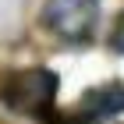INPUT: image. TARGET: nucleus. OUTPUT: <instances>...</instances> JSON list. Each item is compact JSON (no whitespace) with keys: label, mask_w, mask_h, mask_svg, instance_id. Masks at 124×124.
Instances as JSON below:
<instances>
[{"label":"nucleus","mask_w":124,"mask_h":124,"mask_svg":"<svg viewBox=\"0 0 124 124\" xmlns=\"http://www.w3.org/2000/svg\"><path fill=\"white\" fill-rule=\"evenodd\" d=\"M124 114V85L121 82H106L99 89H89L82 96V103L75 106V117L67 124H99L106 117Z\"/></svg>","instance_id":"7ed1b4c3"},{"label":"nucleus","mask_w":124,"mask_h":124,"mask_svg":"<svg viewBox=\"0 0 124 124\" xmlns=\"http://www.w3.org/2000/svg\"><path fill=\"white\" fill-rule=\"evenodd\" d=\"M110 46H114V53H124V14L117 18V25H114V36H110Z\"/></svg>","instance_id":"20e7f679"},{"label":"nucleus","mask_w":124,"mask_h":124,"mask_svg":"<svg viewBox=\"0 0 124 124\" xmlns=\"http://www.w3.org/2000/svg\"><path fill=\"white\" fill-rule=\"evenodd\" d=\"M99 18V0H46L43 21L64 39H89Z\"/></svg>","instance_id":"f03ea898"},{"label":"nucleus","mask_w":124,"mask_h":124,"mask_svg":"<svg viewBox=\"0 0 124 124\" xmlns=\"http://www.w3.org/2000/svg\"><path fill=\"white\" fill-rule=\"evenodd\" d=\"M53 96H57V75L46 67H32V71H21L7 82L4 103L18 114H43L53 106Z\"/></svg>","instance_id":"f257e3e1"}]
</instances>
